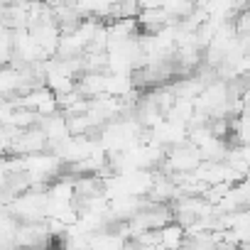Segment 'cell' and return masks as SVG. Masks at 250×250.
<instances>
[{
	"mask_svg": "<svg viewBox=\"0 0 250 250\" xmlns=\"http://www.w3.org/2000/svg\"><path fill=\"white\" fill-rule=\"evenodd\" d=\"M44 150H47V138L37 125H32V128L15 133L8 155L10 157H30V155H37V152H44Z\"/></svg>",
	"mask_w": 250,
	"mask_h": 250,
	"instance_id": "obj_1",
	"label": "cell"
}]
</instances>
